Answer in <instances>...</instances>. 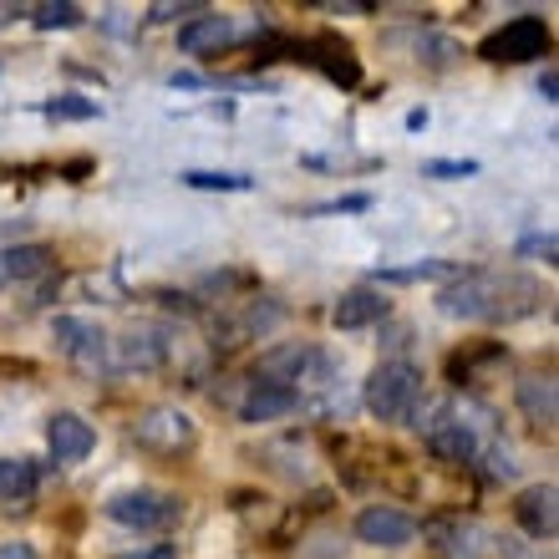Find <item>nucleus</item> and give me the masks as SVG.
Segmentation results:
<instances>
[{"instance_id":"1","label":"nucleus","mask_w":559,"mask_h":559,"mask_svg":"<svg viewBox=\"0 0 559 559\" xmlns=\"http://www.w3.org/2000/svg\"><path fill=\"white\" fill-rule=\"evenodd\" d=\"M438 306L468 321H519L539 306V285L530 275H463L438 295Z\"/></svg>"},{"instance_id":"2","label":"nucleus","mask_w":559,"mask_h":559,"mask_svg":"<svg viewBox=\"0 0 559 559\" xmlns=\"http://www.w3.org/2000/svg\"><path fill=\"white\" fill-rule=\"evenodd\" d=\"M423 402V371L413 361H382V367L367 377V407L371 417L382 423H402V417L417 413Z\"/></svg>"},{"instance_id":"3","label":"nucleus","mask_w":559,"mask_h":559,"mask_svg":"<svg viewBox=\"0 0 559 559\" xmlns=\"http://www.w3.org/2000/svg\"><path fill=\"white\" fill-rule=\"evenodd\" d=\"M178 514H183V503L174 493H158V488H133V493L107 499V519L122 530H168Z\"/></svg>"},{"instance_id":"4","label":"nucleus","mask_w":559,"mask_h":559,"mask_svg":"<svg viewBox=\"0 0 559 559\" xmlns=\"http://www.w3.org/2000/svg\"><path fill=\"white\" fill-rule=\"evenodd\" d=\"M484 61H534L549 57V26L539 15H514L503 31H493L484 46H478Z\"/></svg>"},{"instance_id":"5","label":"nucleus","mask_w":559,"mask_h":559,"mask_svg":"<svg viewBox=\"0 0 559 559\" xmlns=\"http://www.w3.org/2000/svg\"><path fill=\"white\" fill-rule=\"evenodd\" d=\"M133 438L153 453H178V448H193V417L178 413V407H147L143 417L133 423Z\"/></svg>"},{"instance_id":"6","label":"nucleus","mask_w":559,"mask_h":559,"mask_svg":"<svg viewBox=\"0 0 559 559\" xmlns=\"http://www.w3.org/2000/svg\"><path fill=\"white\" fill-rule=\"evenodd\" d=\"M417 524L402 509H386V503H371V509H361L356 514V539L361 545H377V549H402L413 545Z\"/></svg>"},{"instance_id":"7","label":"nucleus","mask_w":559,"mask_h":559,"mask_svg":"<svg viewBox=\"0 0 559 559\" xmlns=\"http://www.w3.org/2000/svg\"><path fill=\"white\" fill-rule=\"evenodd\" d=\"M514 519L534 534V539H555V530H559V488L555 484H530L514 499Z\"/></svg>"},{"instance_id":"8","label":"nucleus","mask_w":559,"mask_h":559,"mask_svg":"<svg viewBox=\"0 0 559 559\" xmlns=\"http://www.w3.org/2000/svg\"><path fill=\"white\" fill-rule=\"evenodd\" d=\"M46 448H51V457H57V463H82V457L97 448V432H92L87 417L57 413L51 423H46Z\"/></svg>"},{"instance_id":"9","label":"nucleus","mask_w":559,"mask_h":559,"mask_svg":"<svg viewBox=\"0 0 559 559\" xmlns=\"http://www.w3.org/2000/svg\"><path fill=\"white\" fill-rule=\"evenodd\" d=\"M57 346L67 361H76V367H103V356H107L103 325L76 321V316H61L57 321Z\"/></svg>"},{"instance_id":"10","label":"nucleus","mask_w":559,"mask_h":559,"mask_svg":"<svg viewBox=\"0 0 559 559\" xmlns=\"http://www.w3.org/2000/svg\"><path fill=\"white\" fill-rule=\"evenodd\" d=\"M310 367H325L321 352H310V346H275V352L260 356V377H265V382H280V386L306 382Z\"/></svg>"},{"instance_id":"11","label":"nucleus","mask_w":559,"mask_h":559,"mask_svg":"<svg viewBox=\"0 0 559 559\" xmlns=\"http://www.w3.org/2000/svg\"><path fill=\"white\" fill-rule=\"evenodd\" d=\"M295 402H300V392H295V386L254 382V386H250V397L239 402V417H245V423H275V417L295 413Z\"/></svg>"},{"instance_id":"12","label":"nucleus","mask_w":559,"mask_h":559,"mask_svg":"<svg viewBox=\"0 0 559 559\" xmlns=\"http://www.w3.org/2000/svg\"><path fill=\"white\" fill-rule=\"evenodd\" d=\"M235 41V26L224 21V15H199L189 26H178V46L189 51V57H214L224 46Z\"/></svg>"},{"instance_id":"13","label":"nucleus","mask_w":559,"mask_h":559,"mask_svg":"<svg viewBox=\"0 0 559 559\" xmlns=\"http://www.w3.org/2000/svg\"><path fill=\"white\" fill-rule=\"evenodd\" d=\"M382 316H386V300H382V290H371V285H361V290H346L336 300V310H331L336 331H361V325L382 321Z\"/></svg>"},{"instance_id":"14","label":"nucleus","mask_w":559,"mask_h":559,"mask_svg":"<svg viewBox=\"0 0 559 559\" xmlns=\"http://www.w3.org/2000/svg\"><path fill=\"white\" fill-rule=\"evenodd\" d=\"M519 407H524V417H530L534 427H555L559 417V402H555V377H524V382L514 386Z\"/></svg>"},{"instance_id":"15","label":"nucleus","mask_w":559,"mask_h":559,"mask_svg":"<svg viewBox=\"0 0 559 559\" xmlns=\"http://www.w3.org/2000/svg\"><path fill=\"white\" fill-rule=\"evenodd\" d=\"M51 270V250L46 245H15L0 254V280H31Z\"/></svg>"},{"instance_id":"16","label":"nucleus","mask_w":559,"mask_h":559,"mask_svg":"<svg viewBox=\"0 0 559 559\" xmlns=\"http://www.w3.org/2000/svg\"><path fill=\"white\" fill-rule=\"evenodd\" d=\"M0 499L11 509H31L36 499V468L31 463H0Z\"/></svg>"},{"instance_id":"17","label":"nucleus","mask_w":559,"mask_h":559,"mask_svg":"<svg viewBox=\"0 0 559 559\" xmlns=\"http://www.w3.org/2000/svg\"><path fill=\"white\" fill-rule=\"evenodd\" d=\"M31 21L41 31H72V26H82V5H72V0H46V5L31 11Z\"/></svg>"},{"instance_id":"18","label":"nucleus","mask_w":559,"mask_h":559,"mask_svg":"<svg viewBox=\"0 0 559 559\" xmlns=\"http://www.w3.org/2000/svg\"><path fill=\"white\" fill-rule=\"evenodd\" d=\"M183 183H189V189H219V193H245V189H254L250 174H209V168H189V174H183Z\"/></svg>"},{"instance_id":"19","label":"nucleus","mask_w":559,"mask_h":559,"mask_svg":"<svg viewBox=\"0 0 559 559\" xmlns=\"http://www.w3.org/2000/svg\"><path fill=\"white\" fill-rule=\"evenodd\" d=\"M478 174V163L473 158H432L423 163V178H473Z\"/></svg>"},{"instance_id":"20","label":"nucleus","mask_w":559,"mask_h":559,"mask_svg":"<svg viewBox=\"0 0 559 559\" xmlns=\"http://www.w3.org/2000/svg\"><path fill=\"white\" fill-rule=\"evenodd\" d=\"M158 346H153V336H138V331H133V336H128V341H122V361H128V367H147V361H158Z\"/></svg>"},{"instance_id":"21","label":"nucleus","mask_w":559,"mask_h":559,"mask_svg":"<svg viewBox=\"0 0 559 559\" xmlns=\"http://www.w3.org/2000/svg\"><path fill=\"white\" fill-rule=\"evenodd\" d=\"M46 112H51V118H92L97 107H92V103H76V97H61V103H51Z\"/></svg>"},{"instance_id":"22","label":"nucleus","mask_w":559,"mask_h":559,"mask_svg":"<svg viewBox=\"0 0 559 559\" xmlns=\"http://www.w3.org/2000/svg\"><path fill=\"white\" fill-rule=\"evenodd\" d=\"M555 250H559V245H555V235H530V239H524V245H519V254H545V265H549V260H555Z\"/></svg>"},{"instance_id":"23","label":"nucleus","mask_w":559,"mask_h":559,"mask_svg":"<svg viewBox=\"0 0 559 559\" xmlns=\"http://www.w3.org/2000/svg\"><path fill=\"white\" fill-rule=\"evenodd\" d=\"M0 559H36V545H26V539H11V545H0Z\"/></svg>"},{"instance_id":"24","label":"nucleus","mask_w":559,"mask_h":559,"mask_svg":"<svg viewBox=\"0 0 559 559\" xmlns=\"http://www.w3.org/2000/svg\"><path fill=\"white\" fill-rule=\"evenodd\" d=\"M183 11H199V5H153L147 21H174V15H183Z\"/></svg>"},{"instance_id":"25","label":"nucleus","mask_w":559,"mask_h":559,"mask_svg":"<svg viewBox=\"0 0 559 559\" xmlns=\"http://www.w3.org/2000/svg\"><path fill=\"white\" fill-rule=\"evenodd\" d=\"M539 92H545V103H559V76H555V67L539 76Z\"/></svg>"},{"instance_id":"26","label":"nucleus","mask_w":559,"mask_h":559,"mask_svg":"<svg viewBox=\"0 0 559 559\" xmlns=\"http://www.w3.org/2000/svg\"><path fill=\"white\" fill-rule=\"evenodd\" d=\"M143 559H178V549H174V545H153Z\"/></svg>"},{"instance_id":"27","label":"nucleus","mask_w":559,"mask_h":559,"mask_svg":"<svg viewBox=\"0 0 559 559\" xmlns=\"http://www.w3.org/2000/svg\"><path fill=\"white\" fill-rule=\"evenodd\" d=\"M0 463H5V457H0Z\"/></svg>"}]
</instances>
